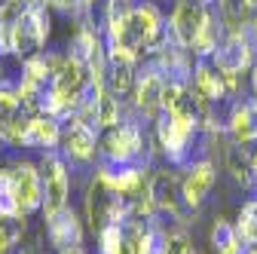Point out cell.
I'll return each instance as SVG.
<instances>
[{
	"label": "cell",
	"mask_w": 257,
	"mask_h": 254,
	"mask_svg": "<svg viewBox=\"0 0 257 254\" xmlns=\"http://www.w3.org/2000/svg\"><path fill=\"white\" fill-rule=\"evenodd\" d=\"M4 144H7V135H4V125H0V150H4Z\"/></svg>",
	"instance_id": "cell-17"
},
{
	"label": "cell",
	"mask_w": 257,
	"mask_h": 254,
	"mask_svg": "<svg viewBox=\"0 0 257 254\" xmlns=\"http://www.w3.org/2000/svg\"><path fill=\"white\" fill-rule=\"evenodd\" d=\"M43 236H46L49 248H55V251L77 248V245H83V236H86L83 217L77 214L74 205H64L61 211L43 217Z\"/></svg>",
	"instance_id": "cell-9"
},
{
	"label": "cell",
	"mask_w": 257,
	"mask_h": 254,
	"mask_svg": "<svg viewBox=\"0 0 257 254\" xmlns=\"http://www.w3.org/2000/svg\"><path fill=\"white\" fill-rule=\"evenodd\" d=\"M61 125L64 122L55 119V116H49V113H31V119L25 125V132L19 135L16 147L19 150H40V153L58 150V144H61Z\"/></svg>",
	"instance_id": "cell-11"
},
{
	"label": "cell",
	"mask_w": 257,
	"mask_h": 254,
	"mask_svg": "<svg viewBox=\"0 0 257 254\" xmlns=\"http://www.w3.org/2000/svg\"><path fill=\"white\" fill-rule=\"evenodd\" d=\"M254 31H257V16H254Z\"/></svg>",
	"instance_id": "cell-21"
},
{
	"label": "cell",
	"mask_w": 257,
	"mask_h": 254,
	"mask_svg": "<svg viewBox=\"0 0 257 254\" xmlns=\"http://www.w3.org/2000/svg\"><path fill=\"white\" fill-rule=\"evenodd\" d=\"M43 172V217L71 205V163L61 156V150L40 153Z\"/></svg>",
	"instance_id": "cell-4"
},
{
	"label": "cell",
	"mask_w": 257,
	"mask_h": 254,
	"mask_svg": "<svg viewBox=\"0 0 257 254\" xmlns=\"http://www.w3.org/2000/svg\"><path fill=\"white\" fill-rule=\"evenodd\" d=\"M199 4H205V7H211V4H214V0H199Z\"/></svg>",
	"instance_id": "cell-19"
},
{
	"label": "cell",
	"mask_w": 257,
	"mask_h": 254,
	"mask_svg": "<svg viewBox=\"0 0 257 254\" xmlns=\"http://www.w3.org/2000/svg\"><path fill=\"white\" fill-rule=\"evenodd\" d=\"M144 116H125L113 129L101 132V150L98 163L107 166H150L153 150L147 147V132H144Z\"/></svg>",
	"instance_id": "cell-1"
},
{
	"label": "cell",
	"mask_w": 257,
	"mask_h": 254,
	"mask_svg": "<svg viewBox=\"0 0 257 254\" xmlns=\"http://www.w3.org/2000/svg\"><path fill=\"white\" fill-rule=\"evenodd\" d=\"M58 254H86V251H83V245H77V248H64V251H58Z\"/></svg>",
	"instance_id": "cell-15"
},
{
	"label": "cell",
	"mask_w": 257,
	"mask_h": 254,
	"mask_svg": "<svg viewBox=\"0 0 257 254\" xmlns=\"http://www.w3.org/2000/svg\"><path fill=\"white\" fill-rule=\"evenodd\" d=\"M166 77L159 74L150 61H141V71H138V80H135V89H132V104L138 116L144 119H156L163 113V95H166Z\"/></svg>",
	"instance_id": "cell-7"
},
{
	"label": "cell",
	"mask_w": 257,
	"mask_h": 254,
	"mask_svg": "<svg viewBox=\"0 0 257 254\" xmlns=\"http://www.w3.org/2000/svg\"><path fill=\"white\" fill-rule=\"evenodd\" d=\"M13 166V181H16V199L22 208V217H31L43 211V172L40 163L31 160H16Z\"/></svg>",
	"instance_id": "cell-8"
},
{
	"label": "cell",
	"mask_w": 257,
	"mask_h": 254,
	"mask_svg": "<svg viewBox=\"0 0 257 254\" xmlns=\"http://www.w3.org/2000/svg\"><path fill=\"white\" fill-rule=\"evenodd\" d=\"M147 193L156 205V217H172L178 224H184V196H181V178L172 169H156L150 172V181H147Z\"/></svg>",
	"instance_id": "cell-6"
},
{
	"label": "cell",
	"mask_w": 257,
	"mask_h": 254,
	"mask_svg": "<svg viewBox=\"0 0 257 254\" xmlns=\"http://www.w3.org/2000/svg\"><path fill=\"white\" fill-rule=\"evenodd\" d=\"M19 254H49V251H46L43 245H37V242H28V239H25V245L19 248Z\"/></svg>",
	"instance_id": "cell-14"
},
{
	"label": "cell",
	"mask_w": 257,
	"mask_h": 254,
	"mask_svg": "<svg viewBox=\"0 0 257 254\" xmlns=\"http://www.w3.org/2000/svg\"><path fill=\"white\" fill-rule=\"evenodd\" d=\"M248 4H251V7H254V10H257V0H248Z\"/></svg>",
	"instance_id": "cell-20"
},
{
	"label": "cell",
	"mask_w": 257,
	"mask_h": 254,
	"mask_svg": "<svg viewBox=\"0 0 257 254\" xmlns=\"http://www.w3.org/2000/svg\"><path fill=\"white\" fill-rule=\"evenodd\" d=\"M0 217H22V208L16 199L13 166H0Z\"/></svg>",
	"instance_id": "cell-13"
},
{
	"label": "cell",
	"mask_w": 257,
	"mask_h": 254,
	"mask_svg": "<svg viewBox=\"0 0 257 254\" xmlns=\"http://www.w3.org/2000/svg\"><path fill=\"white\" fill-rule=\"evenodd\" d=\"M211 16V7L199 4V0H175L172 4V13H169V37L175 46L181 49H193L199 31L205 28Z\"/></svg>",
	"instance_id": "cell-5"
},
{
	"label": "cell",
	"mask_w": 257,
	"mask_h": 254,
	"mask_svg": "<svg viewBox=\"0 0 257 254\" xmlns=\"http://www.w3.org/2000/svg\"><path fill=\"white\" fill-rule=\"evenodd\" d=\"M227 135L239 147L257 144V107H254L251 98L248 101H233L230 116H227Z\"/></svg>",
	"instance_id": "cell-12"
},
{
	"label": "cell",
	"mask_w": 257,
	"mask_h": 254,
	"mask_svg": "<svg viewBox=\"0 0 257 254\" xmlns=\"http://www.w3.org/2000/svg\"><path fill=\"white\" fill-rule=\"evenodd\" d=\"M61 156L71 163V169H89L98 163V150H101V129L95 122H86L80 116L64 119L61 125Z\"/></svg>",
	"instance_id": "cell-3"
},
{
	"label": "cell",
	"mask_w": 257,
	"mask_h": 254,
	"mask_svg": "<svg viewBox=\"0 0 257 254\" xmlns=\"http://www.w3.org/2000/svg\"><path fill=\"white\" fill-rule=\"evenodd\" d=\"M193 254H199V251H193Z\"/></svg>",
	"instance_id": "cell-22"
},
{
	"label": "cell",
	"mask_w": 257,
	"mask_h": 254,
	"mask_svg": "<svg viewBox=\"0 0 257 254\" xmlns=\"http://www.w3.org/2000/svg\"><path fill=\"white\" fill-rule=\"evenodd\" d=\"M245 254H257V245H251V248H245Z\"/></svg>",
	"instance_id": "cell-18"
},
{
	"label": "cell",
	"mask_w": 257,
	"mask_h": 254,
	"mask_svg": "<svg viewBox=\"0 0 257 254\" xmlns=\"http://www.w3.org/2000/svg\"><path fill=\"white\" fill-rule=\"evenodd\" d=\"M49 34H52V13H49V7L25 4L22 16L10 28V37L4 40V46H0V55H19V58L37 55V52L46 49Z\"/></svg>",
	"instance_id": "cell-2"
},
{
	"label": "cell",
	"mask_w": 257,
	"mask_h": 254,
	"mask_svg": "<svg viewBox=\"0 0 257 254\" xmlns=\"http://www.w3.org/2000/svg\"><path fill=\"white\" fill-rule=\"evenodd\" d=\"M251 83H254V92H257V65H254V71H251Z\"/></svg>",
	"instance_id": "cell-16"
},
{
	"label": "cell",
	"mask_w": 257,
	"mask_h": 254,
	"mask_svg": "<svg viewBox=\"0 0 257 254\" xmlns=\"http://www.w3.org/2000/svg\"><path fill=\"white\" fill-rule=\"evenodd\" d=\"M187 175L181 178V196H184V208L196 211L217 184V163H211L208 156H199L190 169H184Z\"/></svg>",
	"instance_id": "cell-10"
}]
</instances>
